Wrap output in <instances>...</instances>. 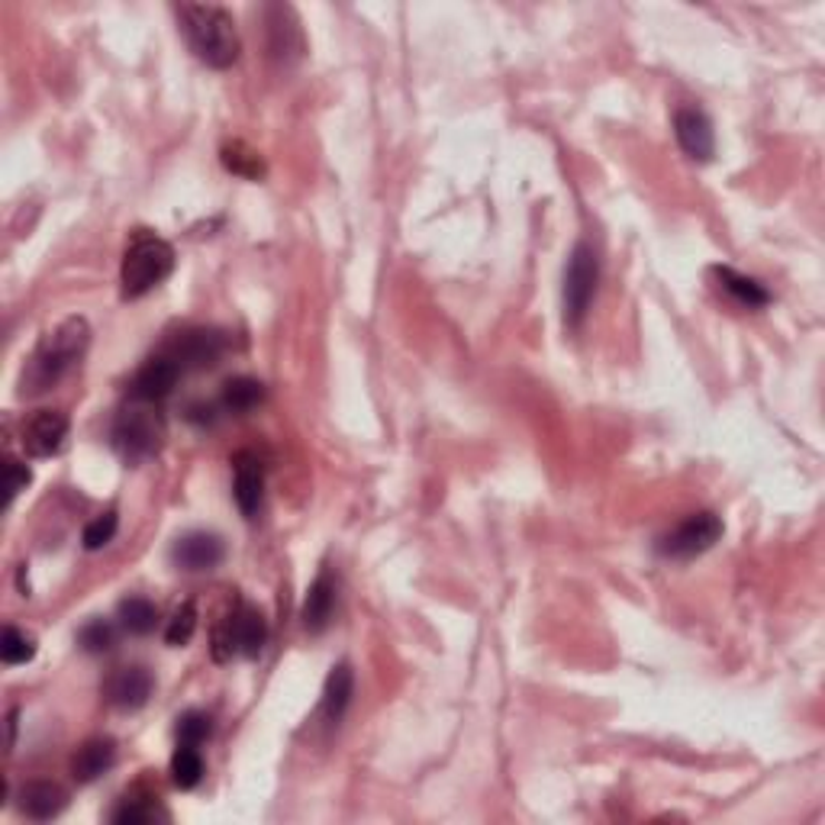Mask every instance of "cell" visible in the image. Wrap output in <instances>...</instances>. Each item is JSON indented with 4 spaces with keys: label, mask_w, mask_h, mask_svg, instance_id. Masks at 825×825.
I'll return each instance as SVG.
<instances>
[{
    "label": "cell",
    "mask_w": 825,
    "mask_h": 825,
    "mask_svg": "<svg viewBox=\"0 0 825 825\" xmlns=\"http://www.w3.org/2000/svg\"><path fill=\"white\" fill-rule=\"evenodd\" d=\"M91 346V326L85 317H68L56 326L32 351L30 368L23 375V394H42L62 381L64 375L85 358Z\"/></svg>",
    "instance_id": "1"
},
{
    "label": "cell",
    "mask_w": 825,
    "mask_h": 825,
    "mask_svg": "<svg viewBox=\"0 0 825 825\" xmlns=\"http://www.w3.org/2000/svg\"><path fill=\"white\" fill-rule=\"evenodd\" d=\"M178 20H181V32L191 52L200 62L220 68V71L236 64L242 46H239L236 20L229 10H222L217 3H181Z\"/></svg>",
    "instance_id": "2"
},
{
    "label": "cell",
    "mask_w": 825,
    "mask_h": 825,
    "mask_svg": "<svg viewBox=\"0 0 825 825\" xmlns=\"http://www.w3.org/2000/svg\"><path fill=\"white\" fill-rule=\"evenodd\" d=\"M171 271H175V249H171V242H165L161 236L149 232V229H136L132 242H129L127 252H123V265H120L123 297H129V300L146 297Z\"/></svg>",
    "instance_id": "3"
},
{
    "label": "cell",
    "mask_w": 825,
    "mask_h": 825,
    "mask_svg": "<svg viewBox=\"0 0 825 825\" xmlns=\"http://www.w3.org/2000/svg\"><path fill=\"white\" fill-rule=\"evenodd\" d=\"M268 642V623L252 604H239L220 626L213 629V658L229 662L232 655L258 658Z\"/></svg>",
    "instance_id": "4"
},
{
    "label": "cell",
    "mask_w": 825,
    "mask_h": 825,
    "mask_svg": "<svg viewBox=\"0 0 825 825\" xmlns=\"http://www.w3.org/2000/svg\"><path fill=\"white\" fill-rule=\"evenodd\" d=\"M161 439H165V423L149 407H129L113 423V448L129 465L152 458L161 448Z\"/></svg>",
    "instance_id": "5"
},
{
    "label": "cell",
    "mask_w": 825,
    "mask_h": 825,
    "mask_svg": "<svg viewBox=\"0 0 825 825\" xmlns=\"http://www.w3.org/2000/svg\"><path fill=\"white\" fill-rule=\"evenodd\" d=\"M597 281H600V258L594 252V246L577 242L568 268H565V322L577 329L597 294Z\"/></svg>",
    "instance_id": "6"
},
{
    "label": "cell",
    "mask_w": 825,
    "mask_h": 825,
    "mask_svg": "<svg viewBox=\"0 0 825 825\" xmlns=\"http://www.w3.org/2000/svg\"><path fill=\"white\" fill-rule=\"evenodd\" d=\"M719 539H723V519L703 509V513H690L684 523H677L670 533L658 539V555L670 561H687V558L709 551Z\"/></svg>",
    "instance_id": "7"
},
{
    "label": "cell",
    "mask_w": 825,
    "mask_h": 825,
    "mask_svg": "<svg viewBox=\"0 0 825 825\" xmlns=\"http://www.w3.org/2000/svg\"><path fill=\"white\" fill-rule=\"evenodd\" d=\"M222 351H226V336L220 329H207V326H197V329H188L181 332L168 355L178 361L181 371H207L213 365H220Z\"/></svg>",
    "instance_id": "8"
},
{
    "label": "cell",
    "mask_w": 825,
    "mask_h": 825,
    "mask_svg": "<svg viewBox=\"0 0 825 825\" xmlns=\"http://www.w3.org/2000/svg\"><path fill=\"white\" fill-rule=\"evenodd\" d=\"M232 497H236V507L242 509L246 519L258 516L261 497H265V461L252 448H246L232 458Z\"/></svg>",
    "instance_id": "9"
},
{
    "label": "cell",
    "mask_w": 825,
    "mask_h": 825,
    "mask_svg": "<svg viewBox=\"0 0 825 825\" xmlns=\"http://www.w3.org/2000/svg\"><path fill=\"white\" fill-rule=\"evenodd\" d=\"M152 687H156V680H152V674H149L146 667L127 665L117 667V670L103 680V697H107L110 706H117V709H139V706L149 703Z\"/></svg>",
    "instance_id": "10"
},
{
    "label": "cell",
    "mask_w": 825,
    "mask_h": 825,
    "mask_svg": "<svg viewBox=\"0 0 825 825\" xmlns=\"http://www.w3.org/2000/svg\"><path fill=\"white\" fill-rule=\"evenodd\" d=\"M222 558H226V545L213 533H188V536H181V539L175 541V548H171V561L181 571L191 574L213 571V568H220Z\"/></svg>",
    "instance_id": "11"
},
{
    "label": "cell",
    "mask_w": 825,
    "mask_h": 825,
    "mask_svg": "<svg viewBox=\"0 0 825 825\" xmlns=\"http://www.w3.org/2000/svg\"><path fill=\"white\" fill-rule=\"evenodd\" d=\"M674 136L680 142V149L694 161H709L716 152V132H713V120L697 110V107H680L674 113Z\"/></svg>",
    "instance_id": "12"
},
{
    "label": "cell",
    "mask_w": 825,
    "mask_h": 825,
    "mask_svg": "<svg viewBox=\"0 0 825 825\" xmlns=\"http://www.w3.org/2000/svg\"><path fill=\"white\" fill-rule=\"evenodd\" d=\"M68 439V416L62 410L32 412L23 426V448L32 458H49L56 455Z\"/></svg>",
    "instance_id": "13"
},
{
    "label": "cell",
    "mask_w": 825,
    "mask_h": 825,
    "mask_svg": "<svg viewBox=\"0 0 825 825\" xmlns=\"http://www.w3.org/2000/svg\"><path fill=\"white\" fill-rule=\"evenodd\" d=\"M178 378H181L178 361L171 355H156V358H149L136 371V378H132V397L139 404H159V400H165L175 390Z\"/></svg>",
    "instance_id": "14"
},
{
    "label": "cell",
    "mask_w": 825,
    "mask_h": 825,
    "mask_svg": "<svg viewBox=\"0 0 825 825\" xmlns=\"http://www.w3.org/2000/svg\"><path fill=\"white\" fill-rule=\"evenodd\" d=\"M113 764H117V742L107 738V735H97V738H88L74 752V758H71V777L78 784H95L97 777H103Z\"/></svg>",
    "instance_id": "15"
},
{
    "label": "cell",
    "mask_w": 825,
    "mask_h": 825,
    "mask_svg": "<svg viewBox=\"0 0 825 825\" xmlns=\"http://www.w3.org/2000/svg\"><path fill=\"white\" fill-rule=\"evenodd\" d=\"M332 613H336V577H332V571H319V577L307 590L304 613H300L304 629L307 633H322L332 623Z\"/></svg>",
    "instance_id": "16"
},
{
    "label": "cell",
    "mask_w": 825,
    "mask_h": 825,
    "mask_svg": "<svg viewBox=\"0 0 825 825\" xmlns=\"http://www.w3.org/2000/svg\"><path fill=\"white\" fill-rule=\"evenodd\" d=\"M64 803H68V794H64L59 784H52V781H32V784H27L20 791V809L30 819H39V823L59 816L64 809Z\"/></svg>",
    "instance_id": "17"
},
{
    "label": "cell",
    "mask_w": 825,
    "mask_h": 825,
    "mask_svg": "<svg viewBox=\"0 0 825 825\" xmlns=\"http://www.w3.org/2000/svg\"><path fill=\"white\" fill-rule=\"evenodd\" d=\"M351 694H355V674L349 665H336L326 677L322 687V699H319V713L326 723H339L349 709Z\"/></svg>",
    "instance_id": "18"
},
{
    "label": "cell",
    "mask_w": 825,
    "mask_h": 825,
    "mask_svg": "<svg viewBox=\"0 0 825 825\" xmlns=\"http://www.w3.org/2000/svg\"><path fill=\"white\" fill-rule=\"evenodd\" d=\"M713 275H716L719 287H723L729 297H735L742 307L755 310V307H767V304H771V294H767V287H764L762 281H755V278H748V275H738V271L729 268V265H716Z\"/></svg>",
    "instance_id": "19"
},
{
    "label": "cell",
    "mask_w": 825,
    "mask_h": 825,
    "mask_svg": "<svg viewBox=\"0 0 825 825\" xmlns=\"http://www.w3.org/2000/svg\"><path fill=\"white\" fill-rule=\"evenodd\" d=\"M220 404L226 412L246 416V412H252L255 407L265 404V384L255 381V378H246V375L242 378H229V381L222 384Z\"/></svg>",
    "instance_id": "20"
},
{
    "label": "cell",
    "mask_w": 825,
    "mask_h": 825,
    "mask_svg": "<svg viewBox=\"0 0 825 825\" xmlns=\"http://www.w3.org/2000/svg\"><path fill=\"white\" fill-rule=\"evenodd\" d=\"M117 619L129 635H149L159 623V606L146 597H127L123 604L117 606Z\"/></svg>",
    "instance_id": "21"
},
{
    "label": "cell",
    "mask_w": 825,
    "mask_h": 825,
    "mask_svg": "<svg viewBox=\"0 0 825 825\" xmlns=\"http://www.w3.org/2000/svg\"><path fill=\"white\" fill-rule=\"evenodd\" d=\"M171 781L178 791H193L200 781H203V755H200V745H181L178 742V752L171 755Z\"/></svg>",
    "instance_id": "22"
},
{
    "label": "cell",
    "mask_w": 825,
    "mask_h": 825,
    "mask_svg": "<svg viewBox=\"0 0 825 825\" xmlns=\"http://www.w3.org/2000/svg\"><path fill=\"white\" fill-rule=\"evenodd\" d=\"M156 796L149 794H129L117 803V809L110 813V823L117 825H146L159 816V806L152 803Z\"/></svg>",
    "instance_id": "23"
},
{
    "label": "cell",
    "mask_w": 825,
    "mask_h": 825,
    "mask_svg": "<svg viewBox=\"0 0 825 825\" xmlns=\"http://www.w3.org/2000/svg\"><path fill=\"white\" fill-rule=\"evenodd\" d=\"M222 165H226L232 175L249 178V181H258V178L265 175V161H261V156H258L255 149H249L246 142L226 146V149H222Z\"/></svg>",
    "instance_id": "24"
},
{
    "label": "cell",
    "mask_w": 825,
    "mask_h": 825,
    "mask_svg": "<svg viewBox=\"0 0 825 825\" xmlns=\"http://www.w3.org/2000/svg\"><path fill=\"white\" fill-rule=\"evenodd\" d=\"M0 658L3 665H27L36 658V635L23 633L17 626H7L0 638Z\"/></svg>",
    "instance_id": "25"
},
{
    "label": "cell",
    "mask_w": 825,
    "mask_h": 825,
    "mask_svg": "<svg viewBox=\"0 0 825 825\" xmlns=\"http://www.w3.org/2000/svg\"><path fill=\"white\" fill-rule=\"evenodd\" d=\"M193 633H197V606L191 600H185L181 606H175V613H171V619L165 626V642L171 648H181V645L191 642Z\"/></svg>",
    "instance_id": "26"
},
{
    "label": "cell",
    "mask_w": 825,
    "mask_h": 825,
    "mask_svg": "<svg viewBox=\"0 0 825 825\" xmlns=\"http://www.w3.org/2000/svg\"><path fill=\"white\" fill-rule=\"evenodd\" d=\"M78 645L88 652V655H103L117 645V626L110 619H91L81 626L78 633Z\"/></svg>",
    "instance_id": "27"
},
{
    "label": "cell",
    "mask_w": 825,
    "mask_h": 825,
    "mask_svg": "<svg viewBox=\"0 0 825 825\" xmlns=\"http://www.w3.org/2000/svg\"><path fill=\"white\" fill-rule=\"evenodd\" d=\"M117 529H120V516H117V509H107V513H100L97 519H91V523L85 526L81 541H85L88 551H97V548H103V545L113 541Z\"/></svg>",
    "instance_id": "28"
},
{
    "label": "cell",
    "mask_w": 825,
    "mask_h": 825,
    "mask_svg": "<svg viewBox=\"0 0 825 825\" xmlns=\"http://www.w3.org/2000/svg\"><path fill=\"white\" fill-rule=\"evenodd\" d=\"M213 735V719L200 709H188L178 719V742L181 745H203Z\"/></svg>",
    "instance_id": "29"
},
{
    "label": "cell",
    "mask_w": 825,
    "mask_h": 825,
    "mask_svg": "<svg viewBox=\"0 0 825 825\" xmlns=\"http://www.w3.org/2000/svg\"><path fill=\"white\" fill-rule=\"evenodd\" d=\"M32 480V471L23 465V461H17V458H10L7 461V504H13L17 500V494L20 490H27V484Z\"/></svg>",
    "instance_id": "30"
},
{
    "label": "cell",
    "mask_w": 825,
    "mask_h": 825,
    "mask_svg": "<svg viewBox=\"0 0 825 825\" xmlns=\"http://www.w3.org/2000/svg\"><path fill=\"white\" fill-rule=\"evenodd\" d=\"M188 419H191V423H213V407H207V404H191V407H188Z\"/></svg>",
    "instance_id": "31"
},
{
    "label": "cell",
    "mask_w": 825,
    "mask_h": 825,
    "mask_svg": "<svg viewBox=\"0 0 825 825\" xmlns=\"http://www.w3.org/2000/svg\"><path fill=\"white\" fill-rule=\"evenodd\" d=\"M17 716H20V709H10V716H7V748H13V738H17Z\"/></svg>",
    "instance_id": "32"
}]
</instances>
